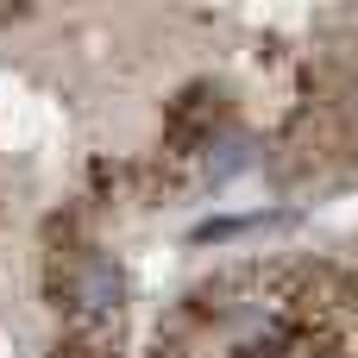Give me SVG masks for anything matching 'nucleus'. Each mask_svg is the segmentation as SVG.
Instances as JSON below:
<instances>
[{
  "label": "nucleus",
  "instance_id": "nucleus-1",
  "mask_svg": "<svg viewBox=\"0 0 358 358\" xmlns=\"http://www.w3.org/2000/svg\"><path fill=\"white\" fill-rule=\"evenodd\" d=\"M44 302L63 315L69 334H120L126 271H120L113 252H101V245L44 252Z\"/></svg>",
  "mask_w": 358,
  "mask_h": 358
},
{
  "label": "nucleus",
  "instance_id": "nucleus-2",
  "mask_svg": "<svg viewBox=\"0 0 358 358\" xmlns=\"http://www.w3.org/2000/svg\"><path fill=\"white\" fill-rule=\"evenodd\" d=\"M220 132H233V101L220 82H189L170 107H164V157L182 164V157H201Z\"/></svg>",
  "mask_w": 358,
  "mask_h": 358
}]
</instances>
